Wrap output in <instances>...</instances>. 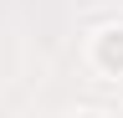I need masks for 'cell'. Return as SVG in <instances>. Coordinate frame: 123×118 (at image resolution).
Listing matches in <instances>:
<instances>
[{
    "label": "cell",
    "mask_w": 123,
    "mask_h": 118,
    "mask_svg": "<svg viewBox=\"0 0 123 118\" xmlns=\"http://www.w3.org/2000/svg\"><path fill=\"white\" fill-rule=\"evenodd\" d=\"M98 67L123 72V31H103L98 36Z\"/></svg>",
    "instance_id": "6da1fadb"
}]
</instances>
